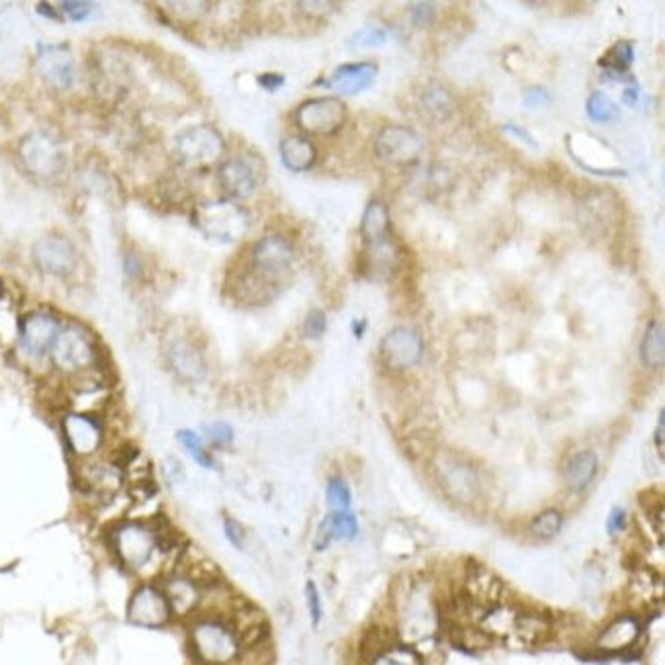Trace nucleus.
Listing matches in <instances>:
<instances>
[{
  "label": "nucleus",
  "mask_w": 665,
  "mask_h": 665,
  "mask_svg": "<svg viewBox=\"0 0 665 665\" xmlns=\"http://www.w3.org/2000/svg\"><path fill=\"white\" fill-rule=\"evenodd\" d=\"M176 440H179V445L183 447V451L203 469H215L217 463L213 459V455L209 453L207 445H205V438L191 430V428H181L179 432H176Z\"/></svg>",
  "instance_id": "obj_31"
},
{
  "label": "nucleus",
  "mask_w": 665,
  "mask_h": 665,
  "mask_svg": "<svg viewBox=\"0 0 665 665\" xmlns=\"http://www.w3.org/2000/svg\"><path fill=\"white\" fill-rule=\"evenodd\" d=\"M226 150L221 133L211 125H191L174 138L172 152L176 162L189 170H203L217 162Z\"/></svg>",
  "instance_id": "obj_5"
},
{
  "label": "nucleus",
  "mask_w": 665,
  "mask_h": 665,
  "mask_svg": "<svg viewBox=\"0 0 665 665\" xmlns=\"http://www.w3.org/2000/svg\"><path fill=\"white\" fill-rule=\"evenodd\" d=\"M125 620L138 629H166L174 623L168 598L156 580H142L125 604Z\"/></svg>",
  "instance_id": "obj_4"
},
{
  "label": "nucleus",
  "mask_w": 665,
  "mask_h": 665,
  "mask_svg": "<svg viewBox=\"0 0 665 665\" xmlns=\"http://www.w3.org/2000/svg\"><path fill=\"white\" fill-rule=\"evenodd\" d=\"M625 526H627V512L623 508H614L606 520L608 535H618V532L625 530Z\"/></svg>",
  "instance_id": "obj_49"
},
{
  "label": "nucleus",
  "mask_w": 665,
  "mask_h": 665,
  "mask_svg": "<svg viewBox=\"0 0 665 665\" xmlns=\"http://www.w3.org/2000/svg\"><path fill=\"white\" fill-rule=\"evenodd\" d=\"M62 330V322L46 309H35L19 322V350L23 357L39 361L50 357L56 338Z\"/></svg>",
  "instance_id": "obj_7"
},
{
  "label": "nucleus",
  "mask_w": 665,
  "mask_h": 665,
  "mask_svg": "<svg viewBox=\"0 0 665 665\" xmlns=\"http://www.w3.org/2000/svg\"><path fill=\"white\" fill-rule=\"evenodd\" d=\"M35 64L41 78L50 86H54L56 91H66V88L72 86L76 76V64L70 48L64 46V43H56V46H39Z\"/></svg>",
  "instance_id": "obj_15"
},
{
  "label": "nucleus",
  "mask_w": 665,
  "mask_h": 665,
  "mask_svg": "<svg viewBox=\"0 0 665 665\" xmlns=\"http://www.w3.org/2000/svg\"><path fill=\"white\" fill-rule=\"evenodd\" d=\"M361 526L352 510L330 512L316 532V551H326L334 541H354L359 537Z\"/></svg>",
  "instance_id": "obj_24"
},
{
  "label": "nucleus",
  "mask_w": 665,
  "mask_h": 665,
  "mask_svg": "<svg viewBox=\"0 0 665 665\" xmlns=\"http://www.w3.org/2000/svg\"><path fill=\"white\" fill-rule=\"evenodd\" d=\"M522 103H524L526 109H532V111H535V109H541V107L551 105V97H549V93L545 91V88H541V86H530L528 91L524 93V97H522Z\"/></svg>",
  "instance_id": "obj_46"
},
{
  "label": "nucleus",
  "mask_w": 665,
  "mask_h": 665,
  "mask_svg": "<svg viewBox=\"0 0 665 665\" xmlns=\"http://www.w3.org/2000/svg\"><path fill=\"white\" fill-rule=\"evenodd\" d=\"M19 158L23 166L39 179H54L64 168V152L60 144L41 131H33L23 138Z\"/></svg>",
  "instance_id": "obj_11"
},
{
  "label": "nucleus",
  "mask_w": 665,
  "mask_h": 665,
  "mask_svg": "<svg viewBox=\"0 0 665 665\" xmlns=\"http://www.w3.org/2000/svg\"><path fill=\"white\" fill-rule=\"evenodd\" d=\"M391 236V217H389V209L383 201L373 199L363 213L361 219V238L363 244H375L381 242L385 238Z\"/></svg>",
  "instance_id": "obj_27"
},
{
  "label": "nucleus",
  "mask_w": 665,
  "mask_h": 665,
  "mask_svg": "<svg viewBox=\"0 0 665 665\" xmlns=\"http://www.w3.org/2000/svg\"><path fill=\"white\" fill-rule=\"evenodd\" d=\"M195 226L211 240L236 242L248 230V213L230 199L209 201L195 209Z\"/></svg>",
  "instance_id": "obj_6"
},
{
  "label": "nucleus",
  "mask_w": 665,
  "mask_h": 665,
  "mask_svg": "<svg viewBox=\"0 0 665 665\" xmlns=\"http://www.w3.org/2000/svg\"><path fill=\"white\" fill-rule=\"evenodd\" d=\"M328 318L322 309H312L303 320V336L309 340H320L326 334Z\"/></svg>",
  "instance_id": "obj_43"
},
{
  "label": "nucleus",
  "mask_w": 665,
  "mask_h": 665,
  "mask_svg": "<svg viewBox=\"0 0 665 665\" xmlns=\"http://www.w3.org/2000/svg\"><path fill=\"white\" fill-rule=\"evenodd\" d=\"M424 144L406 125H385L375 138V154L393 166H406L420 158Z\"/></svg>",
  "instance_id": "obj_14"
},
{
  "label": "nucleus",
  "mask_w": 665,
  "mask_h": 665,
  "mask_svg": "<svg viewBox=\"0 0 665 665\" xmlns=\"http://www.w3.org/2000/svg\"><path fill=\"white\" fill-rule=\"evenodd\" d=\"M203 436L213 447H230L234 442V428L228 422H211L203 426Z\"/></svg>",
  "instance_id": "obj_42"
},
{
  "label": "nucleus",
  "mask_w": 665,
  "mask_h": 665,
  "mask_svg": "<svg viewBox=\"0 0 665 665\" xmlns=\"http://www.w3.org/2000/svg\"><path fill=\"white\" fill-rule=\"evenodd\" d=\"M54 367L70 377H82L97 367L99 354L93 336L78 324L62 326L50 352Z\"/></svg>",
  "instance_id": "obj_3"
},
{
  "label": "nucleus",
  "mask_w": 665,
  "mask_h": 665,
  "mask_svg": "<svg viewBox=\"0 0 665 665\" xmlns=\"http://www.w3.org/2000/svg\"><path fill=\"white\" fill-rule=\"evenodd\" d=\"M3 293H5V289H3V283H0V299H3Z\"/></svg>",
  "instance_id": "obj_56"
},
{
  "label": "nucleus",
  "mask_w": 665,
  "mask_h": 665,
  "mask_svg": "<svg viewBox=\"0 0 665 665\" xmlns=\"http://www.w3.org/2000/svg\"><path fill=\"white\" fill-rule=\"evenodd\" d=\"M442 477L447 483V492L455 494L459 500H465V496H477V475L471 467L451 461L442 467Z\"/></svg>",
  "instance_id": "obj_29"
},
{
  "label": "nucleus",
  "mask_w": 665,
  "mask_h": 665,
  "mask_svg": "<svg viewBox=\"0 0 665 665\" xmlns=\"http://www.w3.org/2000/svg\"><path fill=\"white\" fill-rule=\"evenodd\" d=\"M665 361V332L663 324L653 320L649 322L643 340H641V363L647 369H659Z\"/></svg>",
  "instance_id": "obj_30"
},
{
  "label": "nucleus",
  "mask_w": 665,
  "mask_h": 665,
  "mask_svg": "<svg viewBox=\"0 0 665 665\" xmlns=\"http://www.w3.org/2000/svg\"><path fill=\"white\" fill-rule=\"evenodd\" d=\"M641 637V620L633 614L614 618L612 623L598 635L596 647L604 653H620L631 649Z\"/></svg>",
  "instance_id": "obj_22"
},
{
  "label": "nucleus",
  "mask_w": 665,
  "mask_h": 665,
  "mask_svg": "<svg viewBox=\"0 0 665 665\" xmlns=\"http://www.w3.org/2000/svg\"><path fill=\"white\" fill-rule=\"evenodd\" d=\"M224 535H226V541L236 549V551H242L244 545H246V528L242 526V522H238L236 518L232 516H226L224 518Z\"/></svg>",
  "instance_id": "obj_45"
},
{
  "label": "nucleus",
  "mask_w": 665,
  "mask_h": 665,
  "mask_svg": "<svg viewBox=\"0 0 665 665\" xmlns=\"http://www.w3.org/2000/svg\"><path fill=\"white\" fill-rule=\"evenodd\" d=\"M258 84L264 88V91L275 93L285 84V76L277 74V72H264L258 76Z\"/></svg>",
  "instance_id": "obj_51"
},
{
  "label": "nucleus",
  "mask_w": 665,
  "mask_h": 665,
  "mask_svg": "<svg viewBox=\"0 0 665 665\" xmlns=\"http://www.w3.org/2000/svg\"><path fill=\"white\" fill-rule=\"evenodd\" d=\"M297 9H301V13L307 17H326L332 13L330 9H336V5H332V3H297Z\"/></svg>",
  "instance_id": "obj_50"
},
{
  "label": "nucleus",
  "mask_w": 665,
  "mask_h": 665,
  "mask_svg": "<svg viewBox=\"0 0 665 665\" xmlns=\"http://www.w3.org/2000/svg\"><path fill=\"white\" fill-rule=\"evenodd\" d=\"M95 5L93 3H82V0H72V3H60L58 5V15L66 17L70 21H84L93 15Z\"/></svg>",
  "instance_id": "obj_44"
},
{
  "label": "nucleus",
  "mask_w": 665,
  "mask_h": 665,
  "mask_svg": "<svg viewBox=\"0 0 665 665\" xmlns=\"http://www.w3.org/2000/svg\"><path fill=\"white\" fill-rule=\"evenodd\" d=\"M598 457L594 451H580L575 453L563 471L565 483L571 492H584L588 490V485L594 481L598 475Z\"/></svg>",
  "instance_id": "obj_26"
},
{
  "label": "nucleus",
  "mask_w": 665,
  "mask_h": 665,
  "mask_svg": "<svg viewBox=\"0 0 665 665\" xmlns=\"http://www.w3.org/2000/svg\"><path fill=\"white\" fill-rule=\"evenodd\" d=\"M166 359L170 369L185 381L197 383L203 381L207 375V363L203 359L201 350L187 338H174L168 344Z\"/></svg>",
  "instance_id": "obj_19"
},
{
  "label": "nucleus",
  "mask_w": 665,
  "mask_h": 665,
  "mask_svg": "<svg viewBox=\"0 0 665 665\" xmlns=\"http://www.w3.org/2000/svg\"><path fill=\"white\" fill-rule=\"evenodd\" d=\"M635 60V48L631 41H616L614 46L600 58V66L606 68L610 76L623 78Z\"/></svg>",
  "instance_id": "obj_32"
},
{
  "label": "nucleus",
  "mask_w": 665,
  "mask_h": 665,
  "mask_svg": "<svg viewBox=\"0 0 665 665\" xmlns=\"http://www.w3.org/2000/svg\"><path fill=\"white\" fill-rule=\"evenodd\" d=\"M637 99H639V86H637V84L631 86V88H627V91L623 93V101H625L627 105H635Z\"/></svg>",
  "instance_id": "obj_53"
},
{
  "label": "nucleus",
  "mask_w": 665,
  "mask_h": 665,
  "mask_svg": "<svg viewBox=\"0 0 665 665\" xmlns=\"http://www.w3.org/2000/svg\"><path fill=\"white\" fill-rule=\"evenodd\" d=\"M295 123L307 136H334L346 123V105L338 97L309 99L297 107Z\"/></svg>",
  "instance_id": "obj_8"
},
{
  "label": "nucleus",
  "mask_w": 665,
  "mask_h": 665,
  "mask_svg": "<svg viewBox=\"0 0 665 665\" xmlns=\"http://www.w3.org/2000/svg\"><path fill=\"white\" fill-rule=\"evenodd\" d=\"M387 41V31L381 27H363L354 31L348 37V48L350 50H367V48H381Z\"/></svg>",
  "instance_id": "obj_38"
},
{
  "label": "nucleus",
  "mask_w": 665,
  "mask_h": 665,
  "mask_svg": "<svg viewBox=\"0 0 665 665\" xmlns=\"http://www.w3.org/2000/svg\"><path fill=\"white\" fill-rule=\"evenodd\" d=\"M125 483L123 469L117 463H88L80 473L82 492L95 498L113 500Z\"/></svg>",
  "instance_id": "obj_18"
},
{
  "label": "nucleus",
  "mask_w": 665,
  "mask_h": 665,
  "mask_svg": "<svg viewBox=\"0 0 665 665\" xmlns=\"http://www.w3.org/2000/svg\"><path fill=\"white\" fill-rule=\"evenodd\" d=\"M399 260L402 258H399L393 236L375 244H367L361 254V275L371 281H387L395 275Z\"/></svg>",
  "instance_id": "obj_20"
},
{
  "label": "nucleus",
  "mask_w": 665,
  "mask_h": 665,
  "mask_svg": "<svg viewBox=\"0 0 665 665\" xmlns=\"http://www.w3.org/2000/svg\"><path fill=\"white\" fill-rule=\"evenodd\" d=\"M326 504L330 512H346L352 506V492L340 475L330 477L326 483Z\"/></svg>",
  "instance_id": "obj_35"
},
{
  "label": "nucleus",
  "mask_w": 665,
  "mask_h": 665,
  "mask_svg": "<svg viewBox=\"0 0 665 665\" xmlns=\"http://www.w3.org/2000/svg\"><path fill=\"white\" fill-rule=\"evenodd\" d=\"M293 260V244L279 234L260 238L250 250V269L275 285H279V281L291 271Z\"/></svg>",
  "instance_id": "obj_9"
},
{
  "label": "nucleus",
  "mask_w": 665,
  "mask_h": 665,
  "mask_svg": "<svg viewBox=\"0 0 665 665\" xmlns=\"http://www.w3.org/2000/svg\"><path fill=\"white\" fill-rule=\"evenodd\" d=\"M504 131H506V133H510V136L518 138V140H520L522 144H526L528 148H532V150H539V144H537V140L532 138V133H530L528 129H524L522 125H516V123H506V125H504Z\"/></svg>",
  "instance_id": "obj_48"
},
{
  "label": "nucleus",
  "mask_w": 665,
  "mask_h": 665,
  "mask_svg": "<svg viewBox=\"0 0 665 665\" xmlns=\"http://www.w3.org/2000/svg\"><path fill=\"white\" fill-rule=\"evenodd\" d=\"M586 111H588V117L594 123H608V121L618 119V115H620L616 103L608 95H604L600 91H596V93L590 95V99L586 103Z\"/></svg>",
  "instance_id": "obj_37"
},
{
  "label": "nucleus",
  "mask_w": 665,
  "mask_h": 665,
  "mask_svg": "<svg viewBox=\"0 0 665 665\" xmlns=\"http://www.w3.org/2000/svg\"><path fill=\"white\" fill-rule=\"evenodd\" d=\"M33 260L43 273L48 275H68L78 262L76 248L70 240L62 236H48L35 244Z\"/></svg>",
  "instance_id": "obj_17"
},
{
  "label": "nucleus",
  "mask_w": 665,
  "mask_h": 665,
  "mask_svg": "<svg viewBox=\"0 0 665 665\" xmlns=\"http://www.w3.org/2000/svg\"><path fill=\"white\" fill-rule=\"evenodd\" d=\"M305 604H307L309 620H312L314 629H318L324 618V604H322V594L314 580H307V584H305Z\"/></svg>",
  "instance_id": "obj_40"
},
{
  "label": "nucleus",
  "mask_w": 665,
  "mask_h": 665,
  "mask_svg": "<svg viewBox=\"0 0 665 665\" xmlns=\"http://www.w3.org/2000/svg\"><path fill=\"white\" fill-rule=\"evenodd\" d=\"M563 528V514L557 508H547L541 514H537L535 518L530 520V535L535 539H543V541H551L555 539Z\"/></svg>",
  "instance_id": "obj_33"
},
{
  "label": "nucleus",
  "mask_w": 665,
  "mask_h": 665,
  "mask_svg": "<svg viewBox=\"0 0 665 665\" xmlns=\"http://www.w3.org/2000/svg\"><path fill=\"white\" fill-rule=\"evenodd\" d=\"M377 76L379 66L375 62H354L338 66L324 84L342 95H359L373 86Z\"/></svg>",
  "instance_id": "obj_21"
},
{
  "label": "nucleus",
  "mask_w": 665,
  "mask_h": 665,
  "mask_svg": "<svg viewBox=\"0 0 665 665\" xmlns=\"http://www.w3.org/2000/svg\"><path fill=\"white\" fill-rule=\"evenodd\" d=\"M107 543L117 563L133 575H146L160 559L181 553L170 528L150 520L113 522L107 530Z\"/></svg>",
  "instance_id": "obj_1"
},
{
  "label": "nucleus",
  "mask_w": 665,
  "mask_h": 665,
  "mask_svg": "<svg viewBox=\"0 0 665 665\" xmlns=\"http://www.w3.org/2000/svg\"><path fill=\"white\" fill-rule=\"evenodd\" d=\"M281 162L291 172H307L318 162L316 146L303 136H287L279 144Z\"/></svg>",
  "instance_id": "obj_25"
},
{
  "label": "nucleus",
  "mask_w": 665,
  "mask_h": 665,
  "mask_svg": "<svg viewBox=\"0 0 665 665\" xmlns=\"http://www.w3.org/2000/svg\"><path fill=\"white\" fill-rule=\"evenodd\" d=\"M352 332H354V336H357V338H363V334H365V320H354L352 322Z\"/></svg>",
  "instance_id": "obj_55"
},
{
  "label": "nucleus",
  "mask_w": 665,
  "mask_h": 665,
  "mask_svg": "<svg viewBox=\"0 0 665 665\" xmlns=\"http://www.w3.org/2000/svg\"><path fill=\"white\" fill-rule=\"evenodd\" d=\"M410 17L416 27H428L434 21V7L428 3H416L410 7Z\"/></svg>",
  "instance_id": "obj_47"
},
{
  "label": "nucleus",
  "mask_w": 665,
  "mask_h": 665,
  "mask_svg": "<svg viewBox=\"0 0 665 665\" xmlns=\"http://www.w3.org/2000/svg\"><path fill=\"white\" fill-rule=\"evenodd\" d=\"M422 107L428 115H432L436 119H445L451 113L453 99L445 86L438 82H430L422 97Z\"/></svg>",
  "instance_id": "obj_34"
},
{
  "label": "nucleus",
  "mask_w": 665,
  "mask_h": 665,
  "mask_svg": "<svg viewBox=\"0 0 665 665\" xmlns=\"http://www.w3.org/2000/svg\"><path fill=\"white\" fill-rule=\"evenodd\" d=\"M504 584L487 569H473L463 588V602L467 610H479V618L504 600Z\"/></svg>",
  "instance_id": "obj_16"
},
{
  "label": "nucleus",
  "mask_w": 665,
  "mask_h": 665,
  "mask_svg": "<svg viewBox=\"0 0 665 665\" xmlns=\"http://www.w3.org/2000/svg\"><path fill=\"white\" fill-rule=\"evenodd\" d=\"M653 442H655L659 457H663L665 455V412L663 410H659L657 426H655V432H653Z\"/></svg>",
  "instance_id": "obj_52"
},
{
  "label": "nucleus",
  "mask_w": 665,
  "mask_h": 665,
  "mask_svg": "<svg viewBox=\"0 0 665 665\" xmlns=\"http://www.w3.org/2000/svg\"><path fill=\"white\" fill-rule=\"evenodd\" d=\"M219 185L230 199H248L256 191V172L242 158H230L219 166Z\"/></svg>",
  "instance_id": "obj_23"
},
{
  "label": "nucleus",
  "mask_w": 665,
  "mask_h": 665,
  "mask_svg": "<svg viewBox=\"0 0 665 665\" xmlns=\"http://www.w3.org/2000/svg\"><path fill=\"white\" fill-rule=\"evenodd\" d=\"M379 357L391 371L414 369L424 357V338L416 328L397 326L383 336Z\"/></svg>",
  "instance_id": "obj_10"
},
{
  "label": "nucleus",
  "mask_w": 665,
  "mask_h": 665,
  "mask_svg": "<svg viewBox=\"0 0 665 665\" xmlns=\"http://www.w3.org/2000/svg\"><path fill=\"white\" fill-rule=\"evenodd\" d=\"M160 477L166 485L170 487H176V485H181L185 479H187V473H185V465L181 463V459H176L174 455H166L162 461H160Z\"/></svg>",
  "instance_id": "obj_41"
},
{
  "label": "nucleus",
  "mask_w": 665,
  "mask_h": 665,
  "mask_svg": "<svg viewBox=\"0 0 665 665\" xmlns=\"http://www.w3.org/2000/svg\"><path fill=\"white\" fill-rule=\"evenodd\" d=\"M62 436L76 459H91L103 447L105 428L93 414L70 412L62 418Z\"/></svg>",
  "instance_id": "obj_12"
},
{
  "label": "nucleus",
  "mask_w": 665,
  "mask_h": 665,
  "mask_svg": "<svg viewBox=\"0 0 665 665\" xmlns=\"http://www.w3.org/2000/svg\"><path fill=\"white\" fill-rule=\"evenodd\" d=\"M162 7L170 9V11H166V13H168L174 21L185 23V25H191V23L199 21V19L207 13V9H209L207 3H166V5H162Z\"/></svg>",
  "instance_id": "obj_39"
},
{
  "label": "nucleus",
  "mask_w": 665,
  "mask_h": 665,
  "mask_svg": "<svg viewBox=\"0 0 665 665\" xmlns=\"http://www.w3.org/2000/svg\"><path fill=\"white\" fill-rule=\"evenodd\" d=\"M158 582L168 598L174 620H191L201 614L205 604V590L193 578H189L185 571L172 569L164 573Z\"/></svg>",
  "instance_id": "obj_13"
},
{
  "label": "nucleus",
  "mask_w": 665,
  "mask_h": 665,
  "mask_svg": "<svg viewBox=\"0 0 665 665\" xmlns=\"http://www.w3.org/2000/svg\"><path fill=\"white\" fill-rule=\"evenodd\" d=\"M37 13H39V15H46V17H50V19H60L58 11H52V5H50V3H39V5H37Z\"/></svg>",
  "instance_id": "obj_54"
},
{
  "label": "nucleus",
  "mask_w": 665,
  "mask_h": 665,
  "mask_svg": "<svg viewBox=\"0 0 665 665\" xmlns=\"http://www.w3.org/2000/svg\"><path fill=\"white\" fill-rule=\"evenodd\" d=\"M512 635L524 645H539L551 635V623L539 612L518 610Z\"/></svg>",
  "instance_id": "obj_28"
},
{
  "label": "nucleus",
  "mask_w": 665,
  "mask_h": 665,
  "mask_svg": "<svg viewBox=\"0 0 665 665\" xmlns=\"http://www.w3.org/2000/svg\"><path fill=\"white\" fill-rule=\"evenodd\" d=\"M187 643L199 665H234L244 653L238 633L219 614H197L191 618Z\"/></svg>",
  "instance_id": "obj_2"
},
{
  "label": "nucleus",
  "mask_w": 665,
  "mask_h": 665,
  "mask_svg": "<svg viewBox=\"0 0 665 665\" xmlns=\"http://www.w3.org/2000/svg\"><path fill=\"white\" fill-rule=\"evenodd\" d=\"M369 665H422V657L408 645H391L373 657Z\"/></svg>",
  "instance_id": "obj_36"
}]
</instances>
